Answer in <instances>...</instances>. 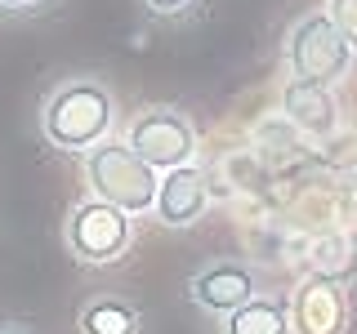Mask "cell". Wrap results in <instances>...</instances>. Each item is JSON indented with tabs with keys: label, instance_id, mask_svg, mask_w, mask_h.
<instances>
[{
	"label": "cell",
	"instance_id": "8992f818",
	"mask_svg": "<svg viewBox=\"0 0 357 334\" xmlns=\"http://www.w3.org/2000/svg\"><path fill=\"white\" fill-rule=\"evenodd\" d=\"M290 330L295 334H344L349 330V299L344 285L321 281L308 272V281L290 299Z\"/></svg>",
	"mask_w": 357,
	"mask_h": 334
},
{
	"label": "cell",
	"instance_id": "30bf717a",
	"mask_svg": "<svg viewBox=\"0 0 357 334\" xmlns=\"http://www.w3.org/2000/svg\"><path fill=\"white\" fill-rule=\"evenodd\" d=\"M308 267H312V276L335 281V285L353 281L357 276V237L353 232H331V237H321L308 254Z\"/></svg>",
	"mask_w": 357,
	"mask_h": 334
},
{
	"label": "cell",
	"instance_id": "9c48e42d",
	"mask_svg": "<svg viewBox=\"0 0 357 334\" xmlns=\"http://www.w3.org/2000/svg\"><path fill=\"white\" fill-rule=\"evenodd\" d=\"M282 111H286L290 125L299 134H308V138H326V134H335V125H340V103H335V94L326 85H312V81H290L282 89Z\"/></svg>",
	"mask_w": 357,
	"mask_h": 334
},
{
	"label": "cell",
	"instance_id": "ba28073f",
	"mask_svg": "<svg viewBox=\"0 0 357 334\" xmlns=\"http://www.w3.org/2000/svg\"><path fill=\"white\" fill-rule=\"evenodd\" d=\"M206 205H210V187H206V174H201L197 165L161 174L156 205H152L156 223H165V228H192V223L206 214Z\"/></svg>",
	"mask_w": 357,
	"mask_h": 334
},
{
	"label": "cell",
	"instance_id": "2e32d148",
	"mask_svg": "<svg viewBox=\"0 0 357 334\" xmlns=\"http://www.w3.org/2000/svg\"><path fill=\"white\" fill-rule=\"evenodd\" d=\"M0 334H27V330H18V326H0Z\"/></svg>",
	"mask_w": 357,
	"mask_h": 334
},
{
	"label": "cell",
	"instance_id": "277c9868",
	"mask_svg": "<svg viewBox=\"0 0 357 334\" xmlns=\"http://www.w3.org/2000/svg\"><path fill=\"white\" fill-rule=\"evenodd\" d=\"M63 237H67V250H72L76 263H89V267L116 263L130 250V214H121V209L89 196L81 205H72Z\"/></svg>",
	"mask_w": 357,
	"mask_h": 334
},
{
	"label": "cell",
	"instance_id": "8fae6325",
	"mask_svg": "<svg viewBox=\"0 0 357 334\" xmlns=\"http://www.w3.org/2000/svg\"><path fill=\"white\" fill-rule=\"evenodd\" d=\"M76 326H81V334H139V312L116 294H98L81 308Z\"/></svg>",
	"mask_w": 357,
	"mask_h": 334
},
{
	"label": "cell",
	"instance_id": "7a4b0ae2",
	"mask_svg": "<svg viewBox=\"0 0 357 334\" xmlns=\"http://www.w3.org/2000/svg\"><path fill=\"white\" fill-rule=\"evenodd\" d=\"M85 183L94 200L121 209V214H148L156 205V187H161V174L148 170V165L134 156L126 143L107 138L98 143L94 152H85Z\"/></svg>",
	"mask_w": 357,
	"mask_h": 334
},
{
	"label": "cell",
	"instance_id": "9a60e30c",
	"mask_svg": "<svg viewBox=\"0 0 357 334\" xmlns=\"http://www.w3.org/2000/svg\"><path fill=\"white\" fill-rule=\"evenodd\" d=\"M45 0H0V9H9V14H22V9H36Z\"/></svg>",
	"mask_w": 357,
	"mask_h": 334
},
{
	"label": "cell",
	"instance_id": "6da1fadb",
	"mask_svg": "<svg viewBox=\"0 0 357 334\" xmlns=\"http://www.w3.org/2000/svg\"><path fill=\"white\" fill-rule=\"evenodd\" d=\"M112 120H116V98L94 76L59 85L40 107V134L59 152H81V156L112 138Z\"/></svg>",
	"mask_w": 357,
	"mask_h": 334
},
{
	"label": "cell",
	"instance_id": "7c38bea8",
	"mask_svg": "<svg viewBox=\"0 0 357 334\" xmlns=\"http://www.w3.org/2000/svg\"><path fill=\"white\" fill-rule=\"evenodd\" d=\"M223 334H290V308L255 294L245 308H237L223 321Z\"/></svg>",
	"mask_w": 357,
	"mask_h": 334
},
{
	"label": "cell",
	"instance_id": "3957f363",
	"mask_svg": "<svg viewBox=\"0 0 357 334\" xmlns=\"http://www.w3.org/2000/svg\"><path fill=\"white\" fill-rule=\"evenodd\" d=\"M126 148L139 156L148 170L156 174H170L192 165L197 156V125L174 107H148L130 120L126 129Z\"/></svg>",
	"mask_w": 357,
	"mask_h": 334
},
{
	"label": "cell",
	"instance_id": "5b68a950",
	"mask_svg": "<svg viewBox=\"0 0 357 334\" xmlns=\"http://www.w3.org/2000/svg\"><path fill=\"white\" fill-rule=\"evenodd\" d=\"M353 63L349 40L340 36V27L331 22V14H308L295 22L290 31V67L295 81H312V85H335Z\"/></svg>",
	"mask_w": 357,
	"mask_h": 334
},
{
	"label": "cell",
	"instance_id": "5bb4252c",
	"mask_svg": "<svg viewBox=\"0 0 357 334\" xmlns=\"http://www.w3.org/2000/svg\"><path fill=\"white\" fill-rule=\"evenodd\" d=\"M143 5H148L152 14H161V18H174V14H183L192 0H143Z\"/></svg>",
	"mask_w": 357,
	"mask_h": 334
},
{
	"label": "cell",
	"instance_id": "52a82bcc",
	"mask_svg": "<svg viewBox=\"0 0 357 334\" xmlns=\"http://www.w3.org/2000/svg\"><path fill=\"white\" fill-rule=\"evenodd\" d=\"M188 294H192L197 308L219 312V317H232L237 308H245L255 299V272L245 263H237V259L210 263V267H201V272L192 276Z\"/></svg>",
	"mask_w": 357,
	"mask_h": 334
},
{
	"label": "cell",
	"instance_id": "4fadbf2b",
	"mask_svg": "<svg viewBox=\"0 0 357 334\" xmlns=\"http://www.w3.org/2000/svg\"><path fill=\"white\" fill-rule=\"evenodd\" d=\"M331 22L349 40V49H357V0H331Z\"/></svg>",
	"mask_w": 357,
	"mask_h": 334
}]
</instances>
